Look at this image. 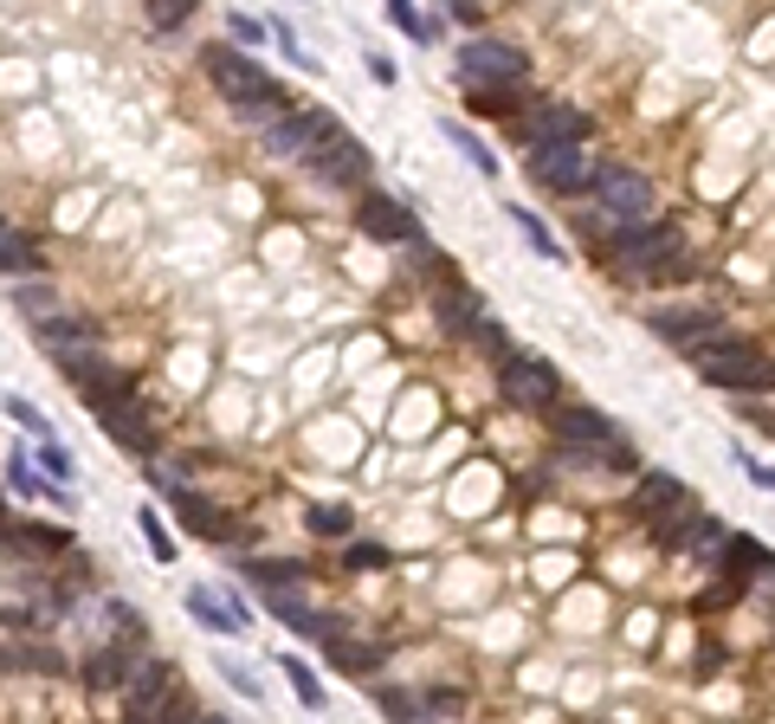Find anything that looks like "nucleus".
Wrapping results in <instances>:
<instances>
[{
  "mask_svg": "<svg viewBox=\"0 0 775 724\" xmlns=\"http://www.w3.org/2000/svg\"><path fill=\"white\" fill-rule=\"evenodd\" d=\"M207 78H214V84H221V98H233L239 116H253V123H258V116H285V104H292V98L278 104V84L258 72L246 52H221V45H214V52H207Z\"/></svg>",
  "mask_w": 775,
  "mask_h": 724,
  "instance_id": "nucleus-1",
  "label": "nucleus"
},
{
  "mask_svg": "<svg viewBox=\"0 0 775 724\" xmlns=\"http://www.w3.org/2000/svg\"><path fill=\"white\" fill-rule=\"evenodd\" d=\"M692 363L717 388H756V395L769 388V363H763V349H749V344H698Z\"/></svg>",
  "mask_w": 775,
  "mask_h": 724,
  "instance_id": "nucleus-2",
  "label": "nucleus"
},
{
  "mask_svg": "<svg viewBox=\"0 0 775 724\" xmlns=\"http://www.w3.org/2000/svg\"><path fill=\"white\" fill-rule=\"evenodd\" d=\"M130 724H175L182 712V698H175V666H162V660H149V666H130Z\"/></svg>",
  "mask_w": 775,
  "mask_h": 724,
  "instance_id": "nucleus-3",
  "label": "nucleus"
},
{
  "mask_svg": "<svg viewBox=\"0 0 775 724\" xmlns=\"http://www.w3.org/2000/svg\"><path fill=\"white\" fill-rule=\"evenodd\" d=\"M594 194H601V207L614 214V221H628V227H653V182L640 175V169H594Z\"/></svg>",
  "mask_w": 775,
  "mask_h": 724,
  "instance_id": "nucleus-4",
  "label": "nucleus"
},
{
  "mask_svg": "<svg viewBox=\"0 0 775 724\" xmlns=\"http://www.w3.org/2000/svg\"><path fill=\"white\" fill-rule=\"evenodd\" d=\"M304 162H310V175H317V182H330V188H363V182H369V150H363L349 130H330L317 150L304 155Z\"/></svg>",
  "mask_w": 775,
  "mask_h": 724,
  "instance_id": "nucleus-5",
  "label": "nucleus"
},
{
  "mask_svg": "<svg viewBox=\"0 0 775 724\" xmlns=\"http://www.w3.org/2000/svg\"><path fill=\"white\" fill-rule=\"evenodd\" d=\"M330 130H336V116L310 111V104H297V111H285V116H272V123H265V150L285 155V162H304V155L317 150Z\"/></svg>",
  "mask_w": 775,
  "mask_h": 724,
  "instance_id": "nucleus-6",
  "label": "nucleus"
},
{
  "mask_svg": "<svg viewBox=\"0 0 775 724\" xmlns=\"http://www.w3.org/2000/svg\"><path fill=\"white\" fill-rule=\"evenodd\" d=\"M614 259L633 272V278H653V272H679L672 259H679V233L672 227H633V233H621L614 239Z\"/></svg>",
  "mask_w": 775,
  "mask_h": 724,
  "instance_id": "nucleus-7",
  "label": "nucleus"
},
{
  "mask_svg": "<svg viewBox=\"0 0 775 724\" xmlns=\"http://www.w3.org/2000/svg\"><path fill=\"white\" fill-rule=\"evenodd\" d=\"M498 395L523 408V415H543L555 401V369L550 363H537V356H511L504 369H498Z\"/></svg>",
  "mask_w": 775,
  "mask_h": 724,
  "instance_id": "nucleus-8",
  "label": "nucleus"
},
{
  "mask_svg": "<svg viewBox=\"0 0 775 724\" xmlns=\"http://www.w3.org/2000/svg\"><path fill=\"white\" fill-rule=\"evenodd\" d=\"M459 72L472 78V84H523L530 59H523L517 45H504V39H472V45L459 52Z\"/></svg>",
  "mask_w": 775,
  "mask_h": 724,
  "instance_id": "nucleus-9",
  "label": "nucleus"
},
{
  "mask_svg": "<svg viewBox=\"0 0 775 724\" xmlns=\"http://www.w3.org/2000/svg\"><path fill=\"white\" fill-rule=\"evenodd\" d=\"M65 376H72V388H84L98 408H116V401L130 395V369L104 363L98 349H72V356H65Z\"/></svg>",
  "mask_w": 775,
  "mask_h": 724,
  "instance_id": "nucleus-10",
  "label": "nucleus"
},
{
  "mask_svg": "<svg viewBox=\"0 0 775 724\" xmlns=\"http://www.w3.org/2000/svg\"><path fill=\"white\" fill-rule=\"evenodd\" d=\"M555 434H562V447H601V453H614L621 466H628V440L614 434V420L594 415V408H569V415H555Z\"/></svg>",
  "mask_w": 775,
  "mask_h": 724,
  "instance_id": "nucleus-11",
  "label": "nucleus"
},
{
  "mask_svg": "<svg viewBox=\"0 0 775 724\" xmlns=\"http://www.w3.org/2000/svg\"><path fill=\"white\" fill-rule=\"evenodd\" d=\"M530 136H537V150H582L589 111H575V104H537L530 111Z\"/></svg>",
  "mask_w": 775,
  "mask_h": 724,
  "instance_id": "nucleus-12",
  "label": "nucleus"
},
{
  "mask_svg": "<svg viewBox=\"0 0 775 724\" xmlns=\"http://www.w3.org/2000/svg\"><path fill=\"white\" fill-rule=\"evenodd\" d=\"M530 175H537L543 188H555V194H575V188H589V182H594V155H582V150H537Z\"/></svg>",
  "mask_w": 775,
  "mask_h": 724,
  "instance_id": "nucleus-13",
  "label": "nucleus"
},
{
  "mask_svg": "<svg viewBox=\"0 0 775 724\" xmlns=\"http://www.w3.org/2000/svg\"><path fill=\"white\" fill-rule=\"evenodd\" d=\"M363 233L369 239H420V221L407 214L395 194H363Z\"/></svg>",
  "mask_w": 775,
  "mask_h": 724,
  "instance_id": "nucleus-14",
  "label": "nucleus"
},
{
  "mask_svg": "<svg viewBox=\"0 0 775 724\" xmlns=\"http://www.w3.org/2000/svg\"><path fill=\"white\" fill-rule=\"evenodd\" d=\"M633 504H640L646 518H685L692 492H685V479H672V472H646V479L633 486Z\"/></svg>",
  "mask_w": 775,
  "mask_h": 724,
  "instance_id": "nucleus-15",
  "label": "nucleus"
},
{
  "mask_svg": "<svg viewBox=\"0 0 775 724\" xmlns=\"http://www.w3.org/2000/svg\"><path fill=\"white\" fill-rule=\"evenodd\" d=\"M653 330H660L665 344L698 349V344H711V330H717V310H653Z\"/></svg>",
  "mask_w": 775,
  "mask_h": 724,
  "instance_id": "nucleus-16",
  "label": "nucleus"
},
{
  "mask_svg": "<svg viewBox=\"0 0 775 724\" xmlns=\"http://www.w3.org/2000/svg\"><path fill=\"white\" fill-rule=\"evenodd\" d=\"M187 609L201 614V628H214V634H239V628H246V609H239V595H214V589H187Z\"/></svg>",
  "mask_w": 775,
  "mask_h": 724,
  "instance_id": "nucleus-17",
  "label": "nucleus"
},
{
  "mask_svg": "<svg viewBox=\"0 0 775 724\" xmlns=\"http://www.w3.org/2000/svg\"><path fill=\"white\" fill-rule=\"evenodd\" d=\"M265 602H272V614H278L285 628H297V634H324V614L310 609L297 589H265Z\"/></svg>",
  "mask_w": 775,
  "mask_h": 724,
  "instance_id": "nucleus-18",
  "label": "nucleus"
},
{
  "mask_svg": "<svg viewBox=\"0 0 775 724\" xmlns=\"http://www.w3.org/2000/svg\"><path fill=\"white\" fill-rule=\"evenodd\" d=\"M39 337H45V349L72 356L78 344H91V337H98V324H91V317H39Z\"/></svg>",
  "mask_w": 775,
  "mask_h": 724,
  "instance_id": "nucleus-19",
  "label": "nucleus"
},
{
  "mask_svg": "<svg viewBox=\"0 0 775 724\" xmlns=\"http://www.w3.org/2000/svg\"><path fill=\"white\" fill-rule=\"evenodd\" d=\"M98 415H104V427H111L116 447H136V453H149V447H155V440H149V420L136 415L130 401H116V408H98Z\"/></svg>",
  "mask_w": 775,
  "mask_h": 724,
  "instance_id": "nucleus-20",
  "label": "nucleus"
},
{
  "mask_svg": "<svg viewBox=\"0 0 775 724\" xmlns=\"http://www.w3.org/2000/svg\"><path fill=\"white\" fill-rule=\"evenodd\" d=\"M123 680H130V653L123 647H104V653L84 660V686L91 692H111V686H123Z\"/></svg>",
  "mask_w": 775,
  "mask_h": 724,
  "instance_id": "nucleus-21",
  "label": "nucleus"
},
{
  "mask_svg": "<svg viewBox=\"0 0 775 724\" xmlns=\"http://www.w3.org/2000/svg\"><path fill=\"white\" fill-rule=\"evenodd\" d=\"M330 660L343 666V673H375V666H381V647L349 641V634H330Z\"/></svg>",
  "mask_w": 775,
  "mask_h": 724,
  "instance_id": "nucleus-22",
  "label": "nucleus"
},
{
  "mask_svg": "<svg viewBox=\"0 0 775 724\" xmlns=\"http://www.w3.org/2000/svg\"><path fill=\"white\" fill-rule=\"evenodd\" d=\"M724 570H731V575H756V582H763L769 550H763V543H749V537H731V543H724Z\"/></svg>",
  "mask_w": 775,
  "mask_h": 724,
  "instance_id": "nucleus-23",
  "label": "nucleus"
},
{
  "mask_svg": "<svg viewBox=\"0 0 775 724\" xmlns=\"http://www.w3.org/2000/svg\"><path fill=\"white\" fill-rule=\"evenodd\" d=\"M440 324L452 330V337L479 330V305H472V292H446V298H440Z\"/></svg>",
  "mask_w": 775,
  "mask_h": 724,
  "instance_id": "nucleus-24",
  "label": "nucleus"
},
{
  "mask_svg": "<svg viewBox=\"0 0 775 724\" xmlns=\"http://www.w3.org/2000/svg\"><path fill=\"white\" fill-rule=\"evenodd\" d=\"M39 253L27 246V233H13L7 221H0V272H33Z\"/></svg>",
  "mask_w": 775,
  "mask_h": 724,
  "instance_id": "nucleus-25",
  "label": "nucleus"
},
{
  "mask_svg": "<svg viewBox=\"0 0 775 724\" xmlns=\"http://www.w3.org/2000/svg\"><path fill=\"white\" fill-rule=\"evenodd\" d=\"M175 511H182V524H187V531H201V537H221V511H214L207 498H187V492H175Z\"/></svg>",
  "mask_w": 775,
  "mask_h": 724,
  "instance_id": "nucleus-26",
  "label": "nucleus"
},
{
  "mask_svg": "<svg viewBox=\"0 0 775 724\" xmlns=\"http://www.w3.org/2000/svg\"><path fill=\"white\" fill-rule=\"evenodd\" d=\"M446 136H452L459 150L472 155V169H479V175H498V155H485V143L472 136V130H466V123H446Z\"/></svg>",
  "mask_w": 775,
  "mask_h": 724,
  "instance_id": "nucleus-27",
  "label": "nucleus"
},
{
  "mask_svg": "<svg viewBox=\"0 0 775 724\" xmlns=\"http://www.w3.org/2000/svg\"><path fill=\"white\" fill-rule=\"evenodd\" d=\"M310 531L317 537H349V504H310Z\"/></svg>",
  "mask_w": 775,
  "mask_h": 724,
  "instance_id": "nucleus-28",
  "label": "nucleus"
},
{
  "mask_svg": "<svg viewBox=\"0 0 775 724\" xmlns=\"http://www.w3.org/2000/svg\"><path fill=\"white\" fill-rule=\"evenodd\" d=\"M0 660H7V666H39V673H59V666H65L52 647H0Z\"/></svg>",
  "mask_w": 775,
  "mask_h": 724,
  "instance_id": "nucleus-29",
  "label": "nucleus"
},
{
  "mask_svg": "<svg viewBox=\"0 0 775 724\" xmlns=\"http://www.w3.org/2000/svg\"><path fill=\"white\" fill-rule=\"evenodd\" d=\"M285 673H292L297 698H304V705H310V712H317V705H324V686H317V673H310V666H304V660H285Z\"/></svg>",
  "mask_w": 775,
  "mask_h": 724,
  "instance_id": "nucleus-30",
  "label": "nucleus"
},
{
  "mask_svg": "<svg viewBox=\"0 0 775 724\" xmlns=\"http://www.w3.org/2000/svg\"><path fill=\"white\" fill-rule=\"evenodd\" d=\"M517 227H523V239H530L543 259H562V246H555L550 233H543V221H537V214H523V207H517Z\"/></svg>",
  "mask_w": 775,
  "mask_h": 724,
  "instance_id": "nucleus-31",
  "label": "nucleus"
},
{
  "mask_svg": "<svg viewBox=\"0 0 775 724\" xmlns=\"http://www.w3.org/2000/svg\"><path fill=\"white\" fill-rule=\"evenodd\" d=\"M143 537H149V550H155L162 563L175 557V543H169V531H162V518H155V511H143Z\"/></svg>",
  "mask_w": 775,
  "mask_h": 724,
  "instance_id": "nucleus-32",
  "label": "nucleus"
},
{
  "mask_svg": "<svg viewBox=\"0 0 775 724\" xmlns=\"http://www.w3.org/2000/svg\"><path fill=\"white\" fill-rule=\"evenodd\" d=\"M194 20V0H162L155 7V27H187Z\"/></svg>",
  "mask_w": 775,
  "mask_h": 724,
  "instance_id": "nucleus-33",
  "label": "nucleus"
},
{
  "mask_svg": "<svg viewBox=\"0 0 775 724\" xmlns=\"http://www.w3.org/2000/svg\"><path fill=\"white\" fill-rule=\"evenodd\" d=\"M7 415L20 420V427H27V434H39V440H52V427H45V420H39V408H27V401H7Z\"/></svg>",
  "mask_w": 775,
  "mask_h": 724,
  "instance_id": "nucleus-34",
  "label": "nucleus"
},
{
  "mask_svg": "<svg viewBox=\"0 0 775 724\" xmlns=\"http://www.w3.org/2000/svg\"><path fill=\"white\" fill-rule=\"evenodd\" d=\"M381 712H395L401 724H414V718H420V705H414L407 692H381Z\"/></svg>",
  "mask_w": 775,
  "mask_h": 724,
  "instance_id": "nucleus-35",
  "label": "nucleus"
},
{
  "mask_svg": "<svg viewBox=\"0 0 775 724\" xmlns=\"http://www.w3.org/2000/svg\"><path fill=\"white\" fill-rule=\"evenodd\" d=\"M388 563V550H375V543H356L349 550V570H381Z\"/></svg>",
  "mask_w": 775,
  "mask_h": 724,
  "instance_id": "nucleus-36",
  "label": "nucleus"
},
{
  "mask_svg": "<svg viewBox=\"0 0 775 724\" xmlns=\"http://www.w3.org/2000/svg\"><path fill=\"white\" fill-rule=\"evenodd\" d=\"M39 459H45V472H52V479H65V472H72V466H65V453H59L52 440H45V453H39Z\"/></svg>",
  "mask_w": 775,
  "mask_h": 724,
  "instance_id": "nucleus-37",
  "label": "nucleus"
},
{
  "mask_svg": "<svg viewBox=\"0 0 775 724\" xmlns=\"http://www.w3.org/2000/svg\"><path fill=\"white\" fill-rule=\"evenodd\" d=\"M233 39H246V45H253V39H258V20H246V13H233Z\"/></svg>",
  "mask_w": 775,
  "mask_h": 724,
  "instance_id": "nucleus-38",
  "label": "nucleus"
},
{
  "mask_svg": "<svg viewBox=\"0 0 775 724\" xmlns=\"http://www.w3.org/2000/svg\"><path fill=\"white\" fill-rule=\"evenodd\" d=\"M194 724H226V718H221V712H207V718H194Z\"/></svg>",
  "mask_w": 775,
  "mask_h": 724,
  "instance_id": "nucleus-39",
  "label": "nucleus"
},
{
  "mask_svg": "<svg viewBox=\"0 0 775 724\" xmlns=\"http://www.w3.org/2000/svg\"><path fill=\"white\" fill-rule=\"evenodd\" d=\"M0 518H7V504H0Z\"/></svg>",
  "mask_w": 775,
  "mask_h": 724,
  "instance_id": "nucleus-40",
  "label": "nucleus"
}]
</instances>
